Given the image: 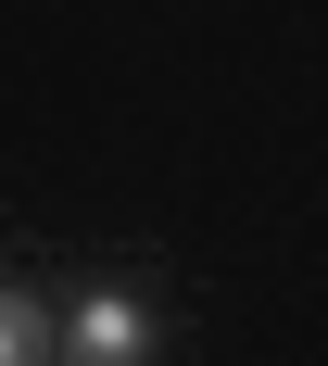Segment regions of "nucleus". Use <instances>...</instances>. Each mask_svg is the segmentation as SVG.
I'll return each mask as SVG.
<instances>
[{
  "label": "nucleus",
  "mask_w": 328,
  "mask_h": 366,
  "mask_svg": "<svg viewBox=\"0 0 328 366\" xmlns=\"http://www.w3.org/2000/svg\"><path fill=\"white\" fill-rule=\"evenodd\" d=\"M139 341H151L139 291H76V354L89 366H139Z\"/></svg>",
  "instance_id": "f257e3e1"
},
{
  "label": "nucleus",
  "mask_w": 328,
  "mask_h": 366,
  "mask_svg": "<svg viewBox=\"0 0 328 366\" xmlns=\"http://www.w3.org/2000/svg\"><path fill=\"white\" fill-rule=\"evenodd\" d=\"M38 354H51V316L26 291H0V366H38Z\"/></svg>",
  "instance_id": "f03ea898"
}]
</instances>
